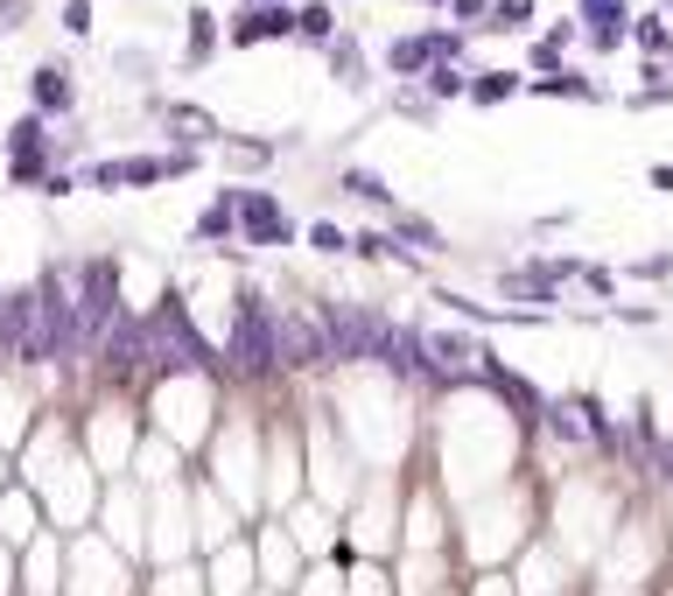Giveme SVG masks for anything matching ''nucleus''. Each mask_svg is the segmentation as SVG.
Wrapping results in <instances>:
<instances>
[{"label":"nucleus","instance_id":"f257e3e1","mask_svg":"<svg viewBox=\"0 0 673 596\" xmlns=\"http://www.w3.org/2000/svg\"><path fill=\"white\" fill-rule=\"evenodd\" d=\"M225 379H246V387H274L287 379L281 358V310L260 295V288H232V337H225Z\"/></svg>","mask_w":673,"mask_h":596},{"label":"nucleus","instance_id":"f03ea898","mask_svg":"<svg viewBox=\"0 0 673 596\" xmlns=\"http://www.w3.org/2000/svg\"><path fill=\"white\" fill-rule=\"evenodd\" d=\"M148 379H225V351H210L197 337L183 288H162L155 316H148Z\"/></svg>","mask_w":673,"mask_h":596},{"label":"nucleus","instance_id":"7ed1b4c3","mask_svg":"<svg viewBox=\"0 0 673 596\" xmlns=\"http://www.w3.org/2000/svg\"><path fill=\"white\" fill-rule=\"evenodd\" d=\"M316 310H323V330L337 344V365H387L400 316H387L379 302H316Z\"/></svg>","mask_w":673,"mask_h":596},{"label":"nucleus","instance_id":"20e7f679","mask_svg":"<svg viewBox=\"0 0 673 596\" xmlns=\"http://www.w3.org/2000/svg\"><path fill=\"white\" fill-rule=\"evenodd\" d=\"M218 197L232 204L246 253H287V246H302V225L287 218V204L274 197V189H260V183H225Z\"/></svg>","mask_w":673,"mask_h":596},{"label":"nucleus","instance_id":"39448f33","mask_svg":"<svg viewBox=\"0 0 673 596\" xmlns=\"http://www.w3.org/2000/svg\"><path fill=\"white\" fill-rule=\"evenodd\" d=\"M70 281H78V316H85V337H91V351H99V337L112 330V323L127 316V295H120V267L112 260H78L70 267Z\"/></svg>","mask_w":673,"mask_h":596},{"label":"nucleus","instance_id":"423d86ee","mask_svg":"<svg viewBox=\"0 0 673 596\" xmlns=\"http://www.w3.org/2000/svg\"><path fill=\"white\" fill-rule=\"evenodd\" d=\"M281 358H287V372H330L337 344L323 330V310H310V302L281 310Z\"/></svg>","mask_w":673,"mask_h":596},{"label":"nucleus","instance_id":"0eeeda50","mask_svg":"<svg viewBox=\"0 0 673 596\" xmlns=\"http://www.w3.org/2000/svg\"><path fill=\"white\" fill-rule=\"evenodd\" d=\"M491 288H498V302H512V310H547V316L568 302V288L547 274V260H541V253H533L527 267H498Z\"/></svg>","mask_w":673,"mask_h":596},{"label":"nucleus","instance_id":"6e6552de","mask_svg":"<svg viewBox=\"0 0 673 596\" xmlns=\"http://www.w3.org/2000/svg\"><path fill=\"white\" fill-rule=\"evenodd\" d=\"M274 43H295V8H260V0H246L232 22H225V50H274Z\"/></svg>","mask_w":673,"mask_h":596},{"label":"nucleus","instance_id":"1a4fd4ad","mask_svg":"<svg viewBox=\"0 0 673 596\" xmlns=\"http://www.w3.org/2000/svg\"><path fill=\"white\" fill-rule=\"evenodd\" d=\"M631 0H575V22H583V43L596 56H618L631 43Z\"/></svg>","mask_w":673,"mask_h":596},{"label":"nucleus","instance_id":"9d476101","mask_svg":"<svg viewBox=\"0 0 673 596\" xmlns=\"http://www.w3.org/2000/svg\"><path fill=\"white\" fill-rule=\"evenodd\" d=\"M29 112H43V120H70L78 112V78H70L64 56H43L29 71Z\"/></svg>","mask_w":673,"mask_h":596},{"label":"nucleus","instance_id":"9b49d317","mask_svg":"<svg viewBox=\"0 0 673 596\" xmlns=\"http://www.w3.org/2000/svg\"><path fill=\"white\" fill-rule=\"evenodd\" d=\"M583 43V22L562 14V22H547L541 35L527 43V78H547V71H568V50Z\"/></svg>","mask_w":673,"mask_h":596},{"label":"nucleus","instance_id":"f8f14e48","mask_svg":"<svg viewBox=\"0 0 673 596\" xmlns=\"http://www.w3.org/2000/svg\"><path fill=\"white\" fill-rule=\"evenodd\" d=\"M148 112H162L169 133H176L183 148H197V141H225V127H218V112L210 106H189V99H155L148 91Z\"/></svg>","mask_w":673,"mask_h":596},{"label":"nucleus","instance_id":"ddd939ff","mask_svg":"<svg viewBox=\"0 0 673 596\" xmlns=\"http://www.w3.org/2000/svg\"><path fill=\"white\" fill-rule=\"evenodd\" d=\"M527 91L533 99H562V106H604L610 91H604V78H589V71H547V78H527Z\"/></svg>","mask_w":673,"mask_h":596},{"label":"nucleus","instance_id":"4468645a","mask_svg":"<svg viewBox=\"0 0 673 596\" xmlns=\"http://www.w3.org/2000/svg\"><path fill=\"white\" fill-rule=\"evenodd\" d=\"M527 91V64H470V106H506Z\"/></svg>","mask_w":673,"mask_h":596},{"label":"nucleus","instance_id":"2eb2a0df","mask_svg":"<svg viewBox=\"0 0 673 596\" xmlns=\"http://www.w3.org/2000/svg\"><path fill=\"white\" fill-rule=\"evenodd\" d=\"M379 64H387V78H400V85H421V78L435 71V56H428V35H387Z\"/></svg>","mask_w":673,"mask_h":596},{"label":"nucleus","instance_id":"dca6fc26","mask_svg":"<svg viewBox=\"0 0 673 596\" xmlns=\"http://www.w3.org/2000/svg\"><path fill=\"white\" fill-rule=\"evenodd\" d=\"M218 50H225L218 14H210V8H189V35H183V56H176V64H183V71H204V64H218Z\"/></svg>","mask_w":673,"mask_h":596},{"label":"nucleus","instance_id":"f3484780","mask_svg":"<svg viewBox=\"0 0 673 596\" xmlns=\"http://www.w3.org/2000/svg\"><path fill=\"white\" fill-rule=\"evenodd\" d=\"M387 232L408 246V253H449V232H442L435 218H421V210H408V204H400L393 218H387Z\"/></svg>","mask_w":673,"mask_h":596},{"label":"nucleus","instance_id":"a211bd4d","mask_svg":"<svg viewBox=\"0 0 673 596\" xmlns=\"http://www.w3.org/2000/svg\"><path fill=\"white\" fill-rule=\"evenodd\" d=\"M337 35H344V29H337V8H330V0H295V43H302V50L323 56Z\"/></svg>","mask_w":673,"mask_h":596},{"label":"nucleus","instance_id":"6ab92c4d","mask_svg":"<svg viewBox=\"0 0 673 596\" xmlns=\"http://www.w3.org/2000/svg\"><path fill=\"white\" fill-rule=\"evenodd\" d=\"M351 260H372V267H421V253H408L393 232H379V225H358L351 232Z\"/></svg>","mask_w":673,"mask_h":596},{"label":"nucleus","instance_id":"aec40b11","mask_svg":"<svg viewBox=\"0 0 673 596\" xmlns=\"http://www.w3.org/2000/svg\"><path fill=\"white\" fill-rule=\"evenodd\" d=\"M631 50H639L645 64H673V29H666V8L631 14Z\"/></svg>","mask_w":673,"mask_h":596},{"label":"nucleus","instance_id":"412c9836","mask_svg":"<svg viewBox=\"0 0 673 596\" xmlns=\"http://www.w3.org/2000/svg\"><path fill=\"white\" fill-rule=\"evenodd\" d=\"M323 64H330V78H337V85H351V91H365V78H372V56H365L358 35H337V43L323 50Z\"/></svg>","mask_w":673,"mask_h":596},{"label":"nucleus","instance_id":"4be33fe9","mask_svg":"<svg viewBox=\"0 0 673 596\" xmlns=\"http://www.w3.org/2000/svg\"><path fill=\"white\" fill-rule=\"evenodd\" d=\"M344 197H358V204H372V210H387V218H393V210H400V197H393V183L387 176H379V169H365V162H351V169H344Z\"/></svg>","mask_w":673,"mask_h":596},{"label":"nucleus","instance_id":"5701e85b","mask_svg":"<svg viewBox=\"0 0 673 596\" xmlns=\"http://www.w3.org/2000/svg\"><path fill=\"white\" fill-rule=\"evenodd\" d=\"M50 169H56V141H43V148H14V155H8V189H43Z\"/></svg>","mask_w":673,"mask_h":596},{"label":"nucleus","instance_id":"b1692460","mask_svg":"<svg viewBox=\"0 0 673 596\" xmlns=\"http://www.w3.org/2000/svg\"><path fill=\"white\" fill-rule=\"evenodd\" d=\"M189 239H197V246H239V218H232V204H204L197 210V225H189Z\"/></svg>","mask_w":673,"mask_h":596},{"label":"nucleus","instance_id":"393cba45","mask_svg":"<svg viewBox=\"0 0 673 596\" xmlns=\"http://www.w3.org/2000/svg\"><path fill=\"white\" fill-rule=\"evenodd\" d=\"M421 91H428L435 106H470V71L464 64H435L428 78H421Z\"/></svg>","mask_w":673,"mask_h":596},{"label":"nucleus","instance_id":"a878e982","mask_svg":"<svg viewBox=\"0 0 673 596\" xmlns=\"http://www.w3.org/2000/svg\"><path fill=\"white\" fill-rule=\"evenodd\" d=\"M421 35H428V56H435V64H464V71H470V29L435 22V29H421Z\"/></svg>","mask_w":673,"mask_h":596},{"label":"nucleus","instance_id":"bb28decb","mask_svg":"<svg viewBox=\"0 0 673 596\" xmlns=\"http://www.w3.org/2000/svg\"><path fill=\"white\" fill-rule=\"evenodd\" d=\"M274 155H281V141H267V133H239V141H232V169H239V176L274 169Z\"/></svg>","mask_w":673,"mask_h":596},{"label":"nucleus","instance_id":"cd10ccee","mask_svg":"<svg viewBox=\"0 0 673 596\" xmlns=\"http://www.w3.org/2000/svg\"><path fill=\"white\" fill-rule=\"evenodd\" d=\"M618 281H639V288H673V253L660 246V253H639L618 267Z\"/></svg>","mask_w":673,"mask_h":596},{"label":"nucleus","instance_id":"c85d7f7f","mask_svg":"<svg viewBox=\"0 0 673 596\" xmlns=\"http://www.w3.org/2000/svg\"><path fill=\"white\" fill-rule=\"evenodd\" d=\"M533 14H541V0H491V22H485V35H512V29H533Z\"/></svg>","mask_w":673,"mask_h":596},{"label":"nucleus","instance_id":"c756f323","mask_svg":"<svg viewBox=\"0 0 673 596\" xmlns=\"http://www.w3.org/2000/svg\"><path fill=\"white\" fill-rule=\"evenodd\" d=\"M393 112H400L408 127H435V120H442V106H435L421 85H400V91H393Z\"/></svg>","mask_w":673,"mask_h":596},{"label":"nucleus","instance_id":"7c9ffc66","mask_svg":"<svg viewBox=\"0 0 673 596\" xmlns=\"http://www.w3.org/2000/svg\"><path fill=\"white\" fill-rule=\"evenodd\" d=\"M316 246V253H330V260H351V232H344L337 218H310V232H302Z\"/></svg>","mask_w":673,"mask_h":596},{"label":"nucleus","instance_id":"2f4dec72","mask_svg":"<svg viewBox=\"0 0 673 596\" xmlns=\"http://www.w3.org/2000/svg\"><path fill=\"white\" fill-rule=\"evenodd\" d=\"M112 71H120V78H133V85H155V78H162V64H155V56H148L141 43L112 50Z\"/></svg>","mask_w":673,"mask_h":596},{"label":"nucleus","instance_id":"473e14b6","mask_svg":"<svg viewBox=\"0 0 673 596\" xmlns=\"http://www.w3.org/2000/svg\"><path fill=\"white\" fill-rule=\"evenodd\" d=\"M575 288H583L589 302H618V267H596V260H583V274H575Z\"/></svg>","mask_w":673,"mask_h":596},{"label":"nucleus","instance_id":"72a5a7b5","mask_svg":"<svg viewBox=\"0 0 673 596\" xmlns=\"http://www.w3.org/2000/svg\"><path fill=\"white\" fill-rule=\"evenodd\" d=\"M120 183H127V189H155V183H169V176H162V155H120Z\"/></svg>","mask_w":673,"mask_h":596},{"label":"nucleus","instance_id":"f704fd0d","mask_svg":"<svg viewBox=\"0 0 673 596\" xmlns=\"http://www.w3.org/2000/svg\"><path fill=\"white\" fill-rule=\"evenodd\" d=\"M78 176H85V189H99V197H120V155H99V162H85L78 169Z\"/></svg>","mask_w":673,"mask_h":596},{"label":"nucleus","instance_id":"c9c22d12","mask_svg":"<svg viewBox=\"0 0 673 596\" xmlns=\"http://www.w3.org/2000/svg\"><path fill=\"white\" fill-rule=\"evenodd\" d=\"M197 169H204V148H183V141H169V155H162V176H169V183L197 176Z\"/></svg>","mask_w":673,"mask_h":596},{"label":"nucleus","instance_id":"e433bc0d","mask_svg":"<svg viewBox=\"0 0 673 596\" xmlns=\"http://www.w3.org/2000/svg\"><path fill=\"white\" fill-rule=\"evenodd\" d=\"M43 141H50V120H43V112H22V120L8 127V155H14V148H43Z\"/></svg>","mask_w":673,"mask_h":596},{"label":"nucleus","instance_id":"4c0bfd02","mask_svg":"<svg viewBox=\"0 0 673 596\" xmlns=\"http://www.w3.org/2000/svg\"><path fill=\"white\" fill-rule=\"evenodd\" d=\"M91 29H99L91 0H64V35H70V43H91Z\"/></svg>","mask_w":673,"mask_h":596},{"label":"nucleus","instance_id":"58836bf2","mask_svg":"<svg viewBox=\"0 0 673 596\" xmlns=\"http://www.w3.org/2000/svg\"><path fill=\"white\" fill-rule=\"evenodd\" d=\"M604 316H610V323H625V330H652V323H660V310H652V302H610Z\"/></svg>","mask_w":673,"mask_h":596},{"label":"nucleus","instance_id":"ea45409f","mask_svg":"<svg viewBox=\"0 0 673 596\" xmlns=\"http://www.w3.org/2000/svg\"><path fill=\"white\" fill-rule=\"evenodd\" d=\"M442 14H449L456 29H485V22H491V0H449Z\"/></svg>","mask_w":673,"mask_h":596},{"label":"nucleus","instance_id":"a19ab883","mask_svg":"<svg viewBox=\"0 0 673 596\" xmlns=\"http://www.w3.org/2000/svg\"><path fill=\"white\" fill-rule=\"evenodd\" d=\"M660 106H673V91H666V85H639V91H625V112H660Z\"/></svg>","mask_w":673,"mask_h":596},{"label":"nucleus","instance_id":"79ce46f5","mask_svg":"<svg viewBox=\"0 0 673 596\" xmlns=\"http://www.w3.org/2000/svg\"><path fill=\"white\" fill-rule=\"evenodd\" d=\"M78 189H85V176H78V169H50L43 197H56V204H64V197H78Z\"/></svg>","mask_w":673,"mask_h":596},{"label":"nucleus","instance_id":"37998d69","mask_svg":"<svg viewBox=\"0 0 673 596\" xmlns=\"http://www.w3.org/2000/svg\"><path fill=\"white\" fill-rule=\"evenodd\" d=\"M575 225V210H547V218H533V239H547V232H568Z\"/></svg>","mask_w":673,"mask_h":596},{"label":"nucleus","instance_id":"c03bdc74","mask_svg":"<svg viewBox=\"0 0 673 596\" xmlns=\"http://www.w3.org/2000/svg\"><path fill=\"white\" fill-rule=\"evenodd\" d=\"M14 22H29V0H0V29H14Z\"/></svg>","mask_w":673,"mask_h":596},{"label":"nucleus","instance_id":"a18cd8bd","mask_svg":"<svg viewBox=\"0 0 673 596\" xmlns=\"http://www.w3.org/2000/svg\"><path fill=\"white\" fill-rule=\"evenodd\" d=\"M645 183H652V189H673V162H652V169H645Z\"/></svg>","mask_w":673,"mask_h":596},{"label":"nucleus","instance_id":"49530a36","mask_svg":"<svg viewBox=\"0 0 673 596\" xmlns=\"http://www.w3.org/2000/svg\"><path fill=\"white\" fill-rule=\"evenodd\" d=\"M239 8H246V0H239ZM260 8H295V0H260Z\"/></svg>","mask_w":673,"mask_h":596},{"label":"nucleus","instance_id":"de8ad7c7","mask_svg":"<svg viewBox=\"0 0 673 596\" xmlns=\"http://www.w3.org/2000/svg\"><path fill=\"white\" fill-rule=\"evenodd\" d=\"M414 8H449V0H414Z\"/></svg>","mask_w":673,"mask_h":596},{"label":"nucleus","instance_id":"09e8293b","mask_svg":"<svg viewBox=\"0 0 673 596\" xmlns=\"http://www.w3.org/2000/svg\"><path fill=\"white\" fill-rule=\"evenodd\" d=\"M660 8H673V0H660Z\"/></svg>","mask_w":673,"mask_h":596}]
</instances>
